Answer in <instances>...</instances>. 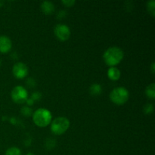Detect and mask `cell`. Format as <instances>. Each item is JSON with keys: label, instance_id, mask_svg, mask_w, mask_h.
<instances>
[{"label": "cell", "instance_id": "1", "mask_svg": "<svg viewBox=\"0 0 155 155\" xmlns=\"http://www.w3.org/2000/svg\"><path fill=\"white\" fill-rule=\"evenodd\" d=\"M124 51L120 47L112 46L107 48L103 54V58L106 64L114 67L120 63L124 58Z\"/></svg>", "mask_w": 155, "mask_h": 155}, {"label": "cell", "instance_id": "2", "mask_svg": "<svg viewBox=\"0 0 155 155\" xmlns=\"http://www.w3.org/2000/svg\"><path fill=\"white\" fill-rule=\"evenodd\" d=\"M33 120L36 126L45 127L51 121V114L45 108H39L33 113Z\"/></svg>", "mask_w": 155, "mask_h": 155}, {"label": "cell", "instance_id": "3", "mask_svg": "<svg viewBox=\"0 0 155 155\" xmlns=\"http://www.w3.org/2000/svg\"><path fill=\"white\" fill-rule=\"evenodd\" d=\"M128 90L124 87H117L114 89L110 93V101L115 104L117 105H122L125 104L129 99Z\"/></svg>", "mask_w": 155, "mask_h": 155}, {"label": "cell", "instance_id": "4", "mask_svg": "<svg viewBox=\"0 0 155 155\" xmlns=\"http://www.w3.org/2000/svg\"><path fill=\"white\" fill-rule=\"evenodd\" d=\"M70 121L64 117H57L51 122V131L55 135H61L68 130Z\"/></svg>", "mask_w": 155, "mask_h": 155}, {"label": "cell", "instance_id": "5", "mask_svg": "<svg viewBox=\"0 0 155 155\" xmlns=\"http://www.w3.org/2000/svg\"><path fill=\"white\" fill-rule=\"evenodd\" d=\"M11 95H12V100L17 104H23L28 98L27 91L21 86H15L12 89Z\"/></svg>", "mask_w": 155, "mask_h": 155}, {"label": "cell", "instance_id": "6", "mask_svg": "<svg viewBox=\"0 0 155 155\" xmlns=\"http://www.w3.org/2000/svg\"><path fill=\"white\" fill-rule=\"evenodd\" d=\"M54 32L56 37L61 41L68 40L71 36V30L68 26L63 24H57L54 27Z\"/></svg>", "mask_w": 155, "mask_h": 155}, {"label": "cell", "instance_id": "7", "mask_svg": "<svg viewBox=\"0 0 155 155\" xmlns=\"http://www.w3.org/2000/svg\"><path fill=\"white\" fill-rule=\"evenodd\" d=\"M14 76L18 79H23L28 74V68L25 64L22 62H18L14 64L12 69Z\"/></svg>", "mask_w": 155, "mask_h": 155}, {"label": "cell", "instance_id": "8", "mask_svg": "<svg viewBox=\"0 0 155 155\" xmlns=\"http://www.w3.org/2000/svg\"><path fill=\"white\" fill-rule=\"evenodd\" d=\"M12 40L7 36H0V51L2 53H7L12 48Z\"/></svg>", "mask_w": 155, "mask_h": 155}, {"label": "cell", "instance_id": "9", "mask_svg": "<svg viewBox=\"0 0 155 155\" xmlns=\"http://www.w3.org/2000/svg\"><path fill=\"white\" fill-rule=\"evenodd\" d=\"M41 10L45 15H51L54 12V5L51 2L44 1L41 4Z\"/></svg>", "mask_w": 155, "mask_h": 155}, {"label": "cell", "instance_id": "10", "mask_svg": "<svg viewBox=\"0 0 155 155\" xmlns=\"http://www.w3.org/2000/svg\"><path fill=\"white\" fill-rule=\"evenodd\" d=\"M107 77L110 80L116 81L119 80L120 77V71L115 67H110L107 71Z\"/></svg>", "mask_w": 155, "mask_h": 155}, {"label": "cell", "instance_id": "11", "mask_svg": "<svg viewBox=\"0 0 155 155\" xmlns=\"http://www.w3.org/2000/svg\"><path fill=\"white\" fill-rule=\"evenodd\" d=\"M102 92V87L98 83H94L89 88V92L92 95H98L101 93Z\"/></svg>", "mask_w": 155, "mask_h": 155}, {"label": "cell", "instance_id": "12", "mask_svg": "<svg viewBox=\"0 0 155 155\" xmlns=\"http://www.w3.org/2000/svg\"><path fill=\"white\" fill-rule=\"evenodd\" d=\"M145 94L147 96L151 99H154L155 98V84L154 83L150 84L149 86H147L145 89Z\"/></svg>", "mask_w": 155, "mask_h": 155}, {"label": "cell", "instance_id": "13", "mask_svg": "<svg viewBox=\"0 0 155 155\" xmlns=\"http://www.w3.org/2000/svg\"><path fill=\"white\" fill-rule=\"evenodd\" d=\"M147 8H148V12L151 14L152 16L155 15V2L154 0H151L147 2Z\"/></svg>", "mask_w": 155, "mask_h": 155}, {"label": "cell", "instance_id": "14", "mask_svg": "<svg viewBox=\"0 0 155 155\" xmlns=\"http://www.w3.org/2000/svg\"><path fill=\"white\" fill-rule=\"evenodd\" d=\"M5 155H21V151L18 148L12 147L6 151Z\"/></svg>", "mask_w": 155, "mask_h": 155}, {"label": "cell", "instance_id": "15", "mask_svg": "<svg viewBox=\"0 0 155 155\" xmlns=\"http://www.w3.org/2000/svg\"><path fill=\"white\" fill-rule=\"evenodd\" d=\"M21 113L25 117H30L33 114V110H32L31 108H30L27 106H25V107H23L21 110Z\"/></svg>", "mask_w": 155, "mask_h": 155}, {"label": "cell", "instance_id": "16", "mask_svg": "<svg viewBox=\"0 0 155 155\" xmlns=\"http://www.w3.org/2000/svg\"><path fill=\"white\" fill-rule=\"evenodd\" d=\"M143 110L145 112V114H149L152 113L153 110H154V106L151 104H146L143 107Z\"/></svg>", "mask_w": 155, "mask_h": 155}, {"label": "cell", "instance_id": "17", "mask_svg": "<svg viewBox=\"0 0 155 155\" xmlns=\"http://www.w3.org/2000/svg\"><path fill=\"white\" fill-rule=\"evenodd\" d=\"M54 145H55V142L53 139H49L45 142V148L47 149H51V148H54Z\"/></svg>", "mask_w": 155, "mask_h": 155}, {"label": "cell", "instance_id": "18", "mask_svg": "<svg viewBox=\"0 0 155 155\" xmlns=\"http://www.w3.org/2000/svg\"><path fill=\"white\" fill-rule=\"evenodd\" d=\"M41 97H42V94L40 93V92H33V94H32L31 95V98L33 100V101H38V100H39L41 98Z\"/></svg>", "mask_w": 155, "mask_h": 155}, {"label": "cell", "instance_id": "19", "mask_svg": "<svg viewBox=\"0 0 155 155\" xmlns=\"http://www.w3.org/2000/svg\"><path fill=\"white\" fill-rule=\"evenodd\" d=\"M61 2L67 7H71V6H73L75 4L74 0H62Z\"/></svg>", "mask_w": 155, "mask_h": 155}, {"label": "cell", "instance_id": "20", "mask_svg": "<svg viewBox=\"0 0 155 155\" xmlns=\"http://www.w3.org/2000/svg\"><path fill=\"white\" fill-rule=\"evenodd\" d=\"M27 84L30 87H34L36 86V82L34 81V80H33V78H29L27 80Z\"/></svg>", "mask_w": 155, "mask_h": 155}, {"label": "cell", "instance_id": "21", "mask_svg": "<svg viewBox=\"0 0 155 155\" xmlns=\"http://www.w3.org/2000/svg\"><path fill=\"white\" fill-rule=\"evenodd\" d=\"M65 15H66V12H65V11H61V12H58V17L61 18H63L64 16H65Z\"/></svg>", "mask_w": 155, "mask_h": 155}, {"label": "cell", "instance_id": "22", "mask_svg": "<svg viewBox=\"0 0 155 155\" xmlns=\"http://www.w3.org/2000/svg\"><path fill=\"white\" fill-rule=\"evenodd\" d=\"M26 101H27V104H28V105H32V104L34 103V101H33L32 98H27Z\"/></svg>", "mask_w": 155, "mask_h": 155}, {"label": "cell", "instance_id": "23", "mask_svg": "<svg viewBox=\"0 0 155 155\" xmlns=\"http://www.w3.org/2000/svg\"><path fill=\"white\" fill-rule=\"evenodd\" d=\"M154 68H155V64L153 62V63L151 64V71L152 74H154V71H155Z\"/></svg>", "mask_w": 155, "mask_h": 155}, {"label": "cell", "instance_id": "24", "mask_svg": "<svg viewBox=\"0 0 155 155\" xmlns=\"http://www.w3.org/2000/svg\"><path fill=\"white\" fill-rule=\"evenodd\" d=\"M4 4V2H2V1H0V7H2V5Z\"/></svg>", "mask_w": 155, "mask_h": 155}, {"label": "cell", "instance_id": "25", "mask_svg": "<svg viewBox=\"0 0 155 155\" xmlns=\"http://www.w3.org/2000/svg\"><path fill=\"white\" fill-rule=\"evenodd\" d=\"M27 155H34V154H32V153H28V154H27Z\"/></svg>", "mask_w": 155, "mask_h": 155}, {"label": "cell", "instance_id": "26", "mask_svg": "<svg viewBox=\"0 0 155 155\" xmlns=\"http://www.w3.org/2000/svg\"><path fill=\"white\" fill-rule=\"evenodd\" d=\"M1 64H2V62H1V60H0V65H1Z\"/></svg>", "mask_w": 155, "mask_h": 155}]
</instances>
